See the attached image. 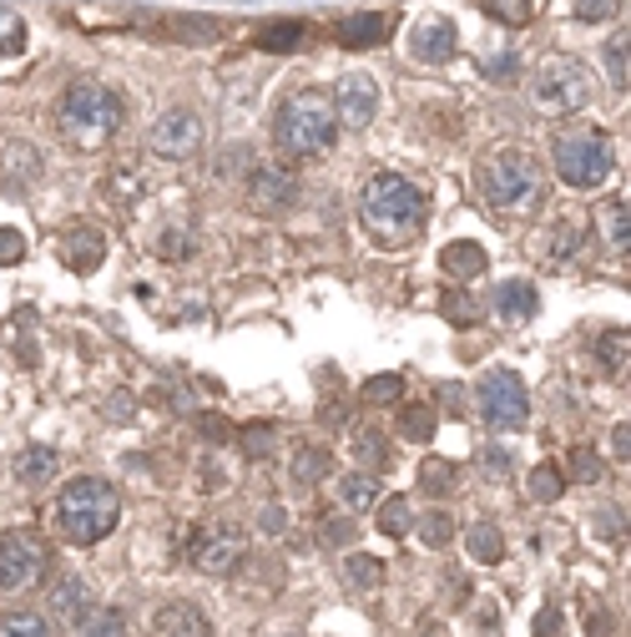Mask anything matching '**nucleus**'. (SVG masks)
<instances>
[{
	"label": "nucleus",
	"instance_id": "obj_24",
	"mask_svg": "<svg viewBox=\"0 0 631 637\" xmlns=\"http://www.w3.org/2000/svg\"><path fill=\"white\" fill-rule=\"evenodd\" d=\"M253 41H258V51L288 56V51H303V46H309V25H303V21H263Z\"/></svg>",
	"mask_w": 631,
	"mask_h": 637
},
{
	"label": "nucleus",
	"instance_id": "obj_4",
	"mask_svg": "<svg viewBox=\"0 0 631 637\" xmlns=\"http://www.w3.org/2000/svg\"><path fill=\"white\" fill-rule=\"evenodd\" d=\"M480 193L490 208L501 213H531V208L546 203V178H541V162L521 147H501V152H485L480 162Z\"/></svg>",
	"mask_w": 631,
	"mask_h": 637
},
{
	"label": "nucleus",
	"instance_id": "obj_55",
	"mask_svg": "<svg viewBox=\"0 0 631 637\" xmlns=\"http://www.w3.org/2000/svg\"><path fill=\"white\" fill-rule=\"evenodd\" d=\"M419 637H445V627H425V633H419Z\"/></svg>",
	"mask_w": 631,
	"mask_h": 637
},
{
	"label": "nucleus",
	"instance_id": "obj_39",
	"mask_svg": "<svg viewBox=\"0 0 631 637\" xmlns=\"http://www.w3.org/2000/svg\"><path fill=\"white\" fill-rule=\"evenodd\" d=\"M596 354H601V364H607V370H627V360H631L627 329H601V339H596Z\"/></svg>",
	"mask_w": 631,
	"mask_h": 637
},
{
	"label": "nucleus",
	"instance_id": "obj_45",
	"mask_svg": "<svg viewBox=\"0 0 631 637\" xmlns=\"http://www.w3.org/2000/svg\"><path fill=\"white\" fill-rule=\"evenodd\" d=\"M566 470H571V481H586V486H596V481H601V460H596V450H581V445H576V450H571V460H566Z\"/></svg>",
	"mask_w": 631,
	"mask_h": 637
},
{
	"label": "nucleus",
	"instance_id": "obj_3",
	"mask_svg": "<svg viewBox=\"0 0 631 637\" xmlns=\"http://www.w3.org/2000/svg\"><path fill=\"white\" fill-rule=\"evenodd\" d=\"M339 137V117H334V102H329V92H319V86H309V92H293V97H284V107H278L274 117V142L284 157H319L329 152Z\"/></svg>",
	"mask_w": 631,
	"mask_h": 637
},
{
	"label": "nucleus",
	"instance_id": "obj_54",
	"mask_svg": "<svg viewBox=\"0 0 631 637\" xmlns=\"http://www.w3.org/2000/svg\"><path fill=\"white\" fill-rule=\"evenodd\" d=\"M203 431H207V435H217V440H223V435H227V425H223V421H213V415H207V421H203Z\"/></svg>",
	"mask_w": 631,
	"mask_h": 637
},
{
	"label": "nucleus",
	"instance_id": "obj_5",
	"mask_svg": "<svg viewBox=\"0 0 631 637\" xmlns=\"http://www.w3.org/2000/svg\"><path fill=\"white\" fill-rule=\"evenodd\" d=\"M117 127H121V97L111 86L101 82L66 86V97H61V132H66V142L92 152V147H107L117 137Z\"/></svg>",
	"mask_w": 631,
	"mask_h": 637
},
{
	"label": "nucleus",
	"instance_id": "obj_38",
	"mask_svg": "<svg viewBox=\"0 0 631 637\" xmlns=\"http://www.w3.org/2000/svg\"><path fill=\"white\" fill-rule=\"evenodd\" d=\"M76 637H127V617L92 607V613H86L82 623H76Z\"/></svg>",
	"mask_w": 631,
	"mask_h": 637
},
{
	"label": "nucleus",
	"instance_id": "obj_25",
	"mask_svg": "<svg viewBox=\"0 0 631 637\" xmlns=\"http://www.w3.org/2000/svg\"><path fill=\"white\" fill-rule=\"evenodd\" d=\"M334 496H339V506H344L349 517H354V511H374V501H379V481H374V470H349V476H339Z\"/></svg>",
	"mask_w": 631,
	"mask_h": 637
},
{
	"label": "nucleus",
	"instance_id": "obj_37",
	"mask_svg": "<svg viewBox=\"0 0 631 637\" xmlns=\"http://www.w3.org/2000/svg\"><path fill=\"white\" fill-rule=\"evenodd\" d=\"M274 445H278V431L268 421H263V425H243V431H238V450L248 460H268V456H274Z\"/></svg>",
	"mask_w": 631,
	"mask_h": 637
},
{
	"label": "nucleus",
	"instance_id": "obj_41",
	"mask_svg": "<svg viewBox=\"0 0 631 637\" xmlns=\"http://www.w3.org/2000/svg\"><path fill=\"white\" fill-rule=\"evenodd\" d=\"M319 541L323 546H354L359 541V527H354V517H339V511H329V517H319Z\"/></svg>",
	"mask_w": 631,
	"mask_h": 637
},
{
	"label": "nucleus",
	"instance_id": "obj_51",
	"mask_svg": "<svg viewBox=\"0 0 631 637\" xmlns=\"http://www.w3.org/2000/svg\"><path fill=\"white\" fill-rule=\"evenodd\" d=\"M627 445H631V431H627V421H621L617 431H611V450H617V456L627 460Z\"/></svg>",
	"mask_w": 631,
	"mask_h": 637
},
{
	"label": "nucleus",
	"instance_id": "obj_40",
	"mask_svg": "<svg viewBox=\"0 0 631 637\" xmlns=\"http://www.w3.org/2000/svg\"><path fill=\"white\" fill-rule=\"evenodd\" d=\"M480 11L495 15L501 25H531V15H536V0H480Z\"/></svg>",
	"mask_w": 631,
	"mask_h": 637
},
{
	"label": "nucleus",
	"instance_id": "obj_10",
	"mask_svg": "<svg viewBox=\"0 0 631 637\" xmlns=\"http://www.w3.org/2000/svg\"><path fill=\"white\" fill-rule=\"evenodd\" d=\"M46 572V552L31 531H6L0 537V592H31Z\"/></svg>",
	"mask_w": 631,
	"mask_h": 637
},
{
	"label": "nucleus",
	"instance_id": "obj_36",
	"mask_svg": "<svg viewBox=\"0 0 631 637\" xmlns=\"http://www.w3.org/2000/svg\"><path fill=\"white\" fill-rule=\"evenodd\" d=\"M440 314H445V319H450V325H460V329H475V325H480V314H485V309H480V304L470 299V294H464V289H445Z\"/></svg>",
	"mask_w": 631,
	"mask_h": 637
},
{
	"label": "nucleus",
	"instance_id": "obj_49",
	"mask_svg": "<svg viewBox=\"0 0 631 637\" xmlns=\"http://www.w3.org/2000/svg\"><path fill=\"white\" fill-rule=\"evenodd\" d=\"M531 633L536 637H566V613H560V607H541V617H536Z\"/></svg>",
	"mask_w": 631,
	"mask_h": 637
},
{
	"label": "nucleus",
	"instance_id": "obj_17",
	"mask_svg": "<svg viewBox=\"0 0 631 637\" xmlns=\"http://www.w3.org/2000/svg\"><path fill=\"white\" fill-rule=\"evenodd\" d=\"M490 309L501 314L505 325H531L541 309V289L531 284V278H505L501 289L490 294Z\"/></svg>",
	"mask_w": 631,
	"mask_h": 637
},
{
	"label": "nucleus",
	"instance_id": "obj_6",
	"mask_svg": "<svg viewBox=\"0 0 631 637\" xmlns=\"http://www.w3.org/2000/svg\"><path fill=\"white\" fill-rule=\"evenodd\" d=\"M550 168H556V178L566 182V188L591 193V188H601V182L611 178V168H617V147H611V137L601 132V127H566V132L550 142Z\"/></svg>",
	"mask_w": 631,
	"mask_h": 637
},
{
	"label": "nucleus",
	"instance_id": "obj_13",
	"mask_svg": "<svg viewBox=\"0 0 631 637\" xmlns=\"http://www.w3.org/2000/svg\"><path fill=\"white\" fill-rule=\"evenodd\" d=\"M203 137H207V127H203L197 112L172 107V112H162L157 127H152V152L157 157H192L197 147H203Z\"/></svg>",
	"mask_w": 631,
	"mask_h": 637
},
{
	"label": "nucleus",
	"instance_id": "obj_31",
	"mask_svg": "<svg viewBox=\"0 0 631 637\" xmlns=\"http://www.w3.org/2000/svg\"><path fill=\"white\" fill-rule=\"evenodd\" d=\"M464 546H470V556L485 566H495L505 556V537H501V527H490V521H475V527L464 531Z\"/></svg>",
	"mask_w": 631,
	"mask_h": 637
},
{
	"label": "nucleus",
	"instance_id": "obj_47",
	"mask_svg": "<svg viewBox=\"0 0 631 637\" xmlns=\"http://www.w3.org/2000/svg\"><path fill=\"white\" fill-rule=\"evenodd\" d=\"M621 0H571V15L576 21H607V15H617Z\"/></svg>",
	"mask_w": 631,
	"mask_h": 637
},
{
	"label": "nucleus",
	"instance_id": "obj_26",
	"mask_svg": "<svg viewBox=\"0 0 631 637\" xmlns=\"http://www.w3.org/2000/svg\"><path fill=\"white\" fill-rule=\"evenodd\" d=\"M596 229H601L607 248L627 253V243H631V203L627 198H607V203L596 208Z\"/></svg>",
	"mask_w": 631,
	"mask_h": 637
},
{
	"label": "nucleus",
	"instance_id": "obj_29",
	"mask_svg": "<svg viewBox=\"0 0 631 637\" xmlns=\"http://www.w3.org/2000/svg\"><path fill=\"white\" fill-rule=\"evenodd\" d=\"M374 527H379L389 541L409 537V527H415V506H409V496H384V501H374Z\"/></svg>",
	"mask_w": 631,
	"mask_h": 637
},
{
	"label": "nucleus",
	"instance_id": "obj_34",
	"mask_svg": "<svg viewBox=\"0 0 631 637\" xmlns=\"http://www.w3.org/2000/svg\"><path fill=\"white\" fill-rule=\"evenodd\" d=\"M359 400H364L370 410L399 405V400H405V380H399V374H374V380H364V385H359Z\"/></svg>",
	"mask_w": 631,
	"mask_h": 637
},
{
	"label": "nucleus",
	"instance_id": "obj_48",
	"mask_svg": "<svg viewBox=\"0 0 631 637\" xmlns=\"http://www.w3.org/2000/svg\"><path fill=\"white\" fill-rule=\"evenodd\" d=\"M21 258H25V233L0 229V264H21Z\"/></svg>",
	"mask_w": 631,
	"mask_h": 637
},
{
	"label": "nucleus",
	"instance_id": "obj_16",
	"mask_svg": "<svg viewBox=\"0 0 631 637\" xmlns=\"http://www.w3.org/2000/svg\"><path fill=\"white\" fill-rule=\"evenodd\" d=\"M107 258V233L92 229V223H76V229L61 233V264L72 274H96Z\"/></svg>",
	"mask_w": 631,
	"mask_h": 637
},
{
	"label": "nucleus",
	"instance_id": "obj_27",
	"mask_svg": "<svg viewBox=\"0 0 631 637\" xmlns=\"http://www.w3.org/2000/svg\"><path fill=\"white\" fill-rule=\"evenodd\" d=\"M61 470V456L51 450V445H31V450H21L15 456V481L21 486H51Z\"/></svg>",
	"mask_w": 631,
	"mask_h": 637
},
{
	"label": "nucleus",
	"instance_id": "obj_19",
	"mask_svg": "<svg viewBox=\"0 0 631 637\" xmlns=\"http://www.w3.org/2000/svg\"><path fill=\"white\" fill-rule=\"evenodd\" d=\"M157 637H213V617L197 602H168L157 613Z\"/></svg>",
	"mask_w": 631,
	"mask_h": 637
},
{
	"label": "nucleus",
	"instance_id": "obj_9",
	"mask_svg": "<svg viewBox=\"0 0 631 637\" xmlns=\"http://www.w3.org/2000/svg\"><path fill=\"white\" fill-rule=\"evenodd\" d=\"M586 238H591V223H581V217H556L550 229H541L536 238H531V253H536L541 268H550V274H566V268L581 264Z\"/></svg>",
	"mask_w": 631,
	"mask_h": 637
},
{
	"label": "nucleus",
	"instance_id": "obj_22",
	"mask_svg": "<svg viewBox=\"0 0 631 637\" xmlns=\"http://www.w3.org/2000/svg\"><path fill=\"white\" fill-rule=\"evenodd\" d=\"M440 268L450 278H460V284H470V278H480L490 268V258H485V248H480V243L454 238V243H445V248H440Z\"/></svg>",
	"mask_w": 631,
	"mask_h": 637
},
{
	"label": "nucleus",
	"instance_id": "obj_8",
	"mask_svg": "<svg viewBox=\"0 0 631 637\" xmlns=\"http://www.w3.org/2000/svg\"><path fill=\"white\" fill-rule=\"evenodd\" d=\"M475 410H480V421L495 425V431H521V425L531 421L525 380L515 370H485L475 385Z\"/></svg>",
	"mask_w": 631,
	"mask_h": 637
},
{
	"label": "nucleus",
	"instance_id": "obj_2",
	"mask_svg": "<svg viewBox=\"0 0 631 637\" xmlns=\"http://www.w3.org/2000/svg\"><path fill=\"white\" fill-rule=\"evenodd\" d=\"M121 521V496L111 481H96V476H76L66 491L51 506V527L66 546H96L107 541Z\"/></svg>",
	"mask_w": 631,
	"mask_h": 637
},
{
	"label": "nucleus",
	"instance_id": "obj_53",
	"mask_svg": "<svg viewBox=\"0 0 631 637\" xmlns=\"http://www.w3.org/2000/svg\"><path fill=\"white\" fill-rule=\"evenodd\" d=\"M131 415V395H111V421H127Z\"/></svg>",
	"mask_w": 631,
	"mask_h": 637
},
{
	"label": "nucleus",
	"instance_id": "obj_15",
	"mask_svg": "<svg viewBox=\"0 0 631 637\" xmlns=\"http://www.w3.org/2000/svg\"><path fill=\"white\" fill-rule=\"evenodd\" d=\"M248 198L258 213H284V208H293V198H298V172L278 168V162H263L248 182Z\"/></svg>",
	"mask_w": 631,
	"mask_h": 637
},
{
	"label": "nucleus",
	"instance_id": "obj_7",
	"mask_svg": "<svg viewBox=\"0 0 631 637\" xmlns=\"http://www.w3.org/2000/svg\"><path fill=\"white\" fill-rule=\"evenodd\" d=\"M591 72H586L576 56H546L531 72V102H536L546 117H571L591 102Z\"/></svg>",
	"mask_w": 631,
	"mask_h": 637
},
{
	"label": "nucleus",
	"instance_id": "obj_46",
	"mask_svg": "<svg viewBox=\"0 0 631 637\" xmlns=\"http://www.w3.org/2000/svg\"><path fill=\"white\" fill-rule=\"evenodd\" d=\"M480 470H485V481H505V476H511V450L485 445V450H480Z\"/></svg>",
	"mask_w": 631,
	"mask_h": 637
},
{
	"label": "nucleus",
	"instance_id": "obj_18",
	"mask_svg": "<svg viewBox=\"0 0 631 637\" xmlns=\"http://www.w3.org/2000/svg\"><path fill=\"white\" fill-rule=\"evenodd\" d=\"M389 31H394L389 11H359V15H344V21L334 25V41L349 51H370V46H379Z\"/></svg>",
	"mask_w": 631,
	"mask_h": 637
},
{
	"label": "nucleus",
	"instance_id": "obj_32",
	"mask_svg": "<svg viewBox=\"0 0 631 637\" xmlns=\"http://www.w3.org/2000/svg\"><path fill=\"white\" fill-rule=\"evenodd\" d=\"M409 531H419V541H425V546H435V552H445V546H450V541H454V531H460V527H454V517H450V511H419V517H415V527H409Z\"/></svg>",
	"mask_w": 631,
	"mask_h": 637
},
{
	"label": "nucleus",
	"instance_id": "obj_20",
	"mask_svg": "<svg viewBox=\"0 0 631 637\" xmlns=\"http://www.w3.org/2000/svg\"><path fill=\"white\" fill-rule=\"evenodd\" d=\"M96 607V597H92V587H86L82 577H61L56 587L46 592V613H56V623H82L86 613Z\"/></svg>",
	"mask_w": 631,
	"mask_h": 637
},
{
	"label": "nucleus",
	"instance_id": "obj_11",
	"mask_svg": "<svg viewBox=\"0 0 631 637\" xmlns=\"http://www.w3.org/2000/svg\"><path fill=\"white\" fill-rule=\"evenodd\" d=\"M188 556L197 572H207V577H227V572H238L243 556H248V537H243L238 527H203L192 537Z\"/></svg>",
	"mask_w": 631,
	"mask_h": 637
},
{
	"label": "nucleus",
	"instance_id": "obj_43",
	"mask_svg": "<svg viewBox=\"0 0 631 637\" xmlns=\"http://www.w3.org/2000/svg\"><path fill=\"white\" fill-rule=\"evenodd\" d=\"M21 51H25V21L11 6H0V56H21Z\"/></svg>",
	"mask_w": 631,
	"mask_h": 637
},
{
	"label": "nucleus",
	"instance_id": "obj_12",
	"mask_svg": "<svg viewBox=\"0 0 631 637\" xmlns=\"http://www.w3.org/2000/svg\"><path fill=\"white\" fill-rule=\"evenodd\" d=\"M329 102H334L339 127H349V132H364V127L379 117V86H374L364 72L339 76V86L329 92Z\"/></svg>",
	"mask_w": 631,
	"mask_h": 637
},
{
	"label": "nucleus",
	"instance_id": "obj_30",
	"mask_svg": "<svg viewBox=\"0 0 631 637\" xmlns=\"http://www.w3.org/2000/svg\"><path fill=\"white\" fill-rule=\"evenodd\" d=\"M329 470H334V456H329L323 445H303V450L293 456V466H288V476H293L298 491H309V486H319Z\"/></svg>",
	"mask_w": 631,
	"mask_h": 637
},
{
	"label": "nucleus",
	"instance_id": "obj_33",
	"mask_svg": "<svg viewBox=\"0 0 631 637\" xmlns=\"http://www.w3.org/2000/svg\"><path fill=\"white\" fill-rule=\"evenodd\" d=\"M560 491H566V476H560V466H550V460H541V466L525 476V496L536 506H550Z\"/></svg>",
	"mask_w": 631,
	"mask_h": 637
},
{
	"label": "nucleus",
	"instance_id": "obj_50",
	"mask_svg": "<svg viewBox=\"0 0 631 637\" xmlns=\"http://www.w3.org/2000/svg\"><path fill=\"white\" fill-rule=\"evenodd\" d=\"M258 527L268 531V537H278V531L288 527V517H284V511H278V506H263V511H258Z\"/></svg>",
	"mask_w": 631,
	"mask_h": 637
},
{
	"label": "nucleus",
	"instance_id": "obj_42",
	"mask_svg": "<svg viewBox=\"0 0 631 637\" xmlns=\"http://www.w3.org/2000/svg\"><path fill=\"white\" fill-rule=\"evenodd\" d=\"M0 637H51V623L41 613H0Z\"/></svg>",
	"mask_w": 631,
	"mask_h": 637
},
{
	"label": "nucleus",
	"instance_id": "obj_14",
	"mask_svg": "<svg viewBox=\"0 0 631 637\" xmlns=\"http://www.w3.org/2000/svg\"><path fill=\"white\" fill-rule=\"evenodd\" d=\"M454 46H460V31H454V21H445V15H419V21L409 25V56H415L419 66L450 61Z\"/></svg>",
	"mask_w": 631,
	"mask_h": 637
},
{
	"label": "nucleus",
	"instance_id": "obj_44",
	"mask_svg": "<svg viewBox=\"0 0 631 637\" xmlns=\"http://www.w3.org/2000/svg\"><path fill=\"white\" fill-rule=\"evenodd\" d=\"M607 72H611V86L627 92V25H621L617 36L607 41Z\"/></svg>",
	"mask_w": 631,
	"mask_h": 637
},
{
	"label": "nucleus",
	"instance_id": "obj_21",
	"mask_svg": "<svg viewBox=\"0 0 631 637\" xmlns=\"http://www.w3.org/2000/svg\"><path fill=\"white\" fill-rule=\"evenodd\" d=\"M349 456L364 470H389V435L379 431V421H359L349 431Z\"/></svg>",
	"mask_w": 631,
	"mask_h": 637
},
{
	"label": "nucleus",
	"instance_id": "obj_28",
	"mask_svg": "<svg viewBox=\"0 0 631 637\" xmlns=\"http://www.w3.org/2000/svg\"><path fill=\"white\" fill-rule=\"evenodd\" d=\"M419 491L425 496H454L460 491V466L454 460H445V456H425L419 460Z\"/></svg>",
	"mask_w": 631,
	"mask_h": 637
},
{
	"label": "nucleus",
	"instance_id": "obj_52",
	"mask_svg": "<svg viewBox=\"0 0 631 637\" xmlns=\"http://www.w3.org/2000/svg\"><path fill=\"white\" fill-rule=\"evenodd\" d=\"M440 400H445V405H454V415L464 410V390L460 385H440Z\"/></svg>",
	"mask_w": 631,
	"mask_h": 637
},
{
	"label": "nucleus",
	"instance_id": "obj_35",
	"mask_svg": "<svg viewBox=\"0 0 631 637\" xmlns=\"http://www.w3.org/2000/svg\"><path fill=\"white\" fill-rule=\"evenodd\" d=\"M384 572H389V566H384L379 556H359V552H354V556L344 562V582H349L354 592H374V587L384 582Z\"/></svg>",
	"mask_w": 631,
	"mask_h": 637
},
{
	"label": "nucleus",
	"instance_id": "obj_1",
	"mask_svg": "<svg viewBox=\"0 0 631 637\" xmlns=\"http://www.w3.org/2000/svg\"><path fill=\"white\" fill-rule=\"evenodd\" d=\"M359 217H364V229L379 248H409V243L425 233V217H429V203L409 178L399 172H379V178L364 182V193H359Z\"/></svg>",
	"mask_w": 631,
	"mask_h": 637
},
{
	"label": "nucleus",
	"instance_id": "obj_23",
	"mask_svg": "<svg viewBox=\"0 0 631 637\" xmlns=\"http://www.w3.org/2000/svg\"><path fill=\"white\" fill-rule=\"evenodd\" d=\"M435 431H440V410L429 405V400H409V405L399 400V435L409 445H429Z\"/></svg>",
	"mask_w": 631,
	"mask_h": 637
}]
</instances>
